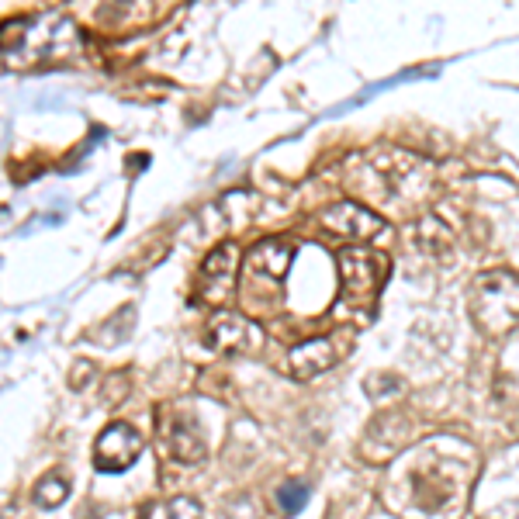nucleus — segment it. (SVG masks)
<instances>
[{
    "instance_id": "nucleus-10",
    "label": "nucleus",
    "mask_w": 519,
    "mask_h": 519,
    "mask_svg": "<svg viewBox=\"0 0 519 519\" xmlns=\"http://www.w3.org/2000/svg\"><path fill=\"white\" fill-rule=\"evenodd\" d=\"M343 357V350H336L333 336H312V340L298 343L288 353V371L298 381H312L319 374H326L329 367H336V360Z\"/></svg>"
},
{
    "instance_id": "nucleus-2",
    "label": "nucleus",
    "mask_w": 519,
    "mask_h": 519,
    "mask_svg": "<svg viewBox=\"0 0 519 519\" xmlns=\"http://www.w3.org/2000/svg\"><path fill=\"white\" fill-rule=\"evenodd\" d=\"M471 319L485 336H509L519 326V277L513 270H485L468 291Z\"/></svg>"
},
{
    "instance_id": "nucleus-7",
    "label": "nucleus",
    "mask_w": 519,
    "mask_h": 519,
    "mask_svg": "<svg viewBox=\"0 0 519 519\" xmlns=\"http://www.w3.org/2000/svg\"><path fill=\"white\" fill-rule=\"evenodd\" d=\"M142 454V436L129 423H111L94 443V468L104 475H122Z\"/></svg>"
},
{
    "instance_id": "nucleus-1",
    "label": "nucleus",
    "mask_w": 519,
    "mask_h": 519,
    "mask_svg": "<svg viewBox=\"0 0 519 519\" xmlns=\"http://www.w3.org/2000/svg\"><path fill=\"white\" fill-rule=\"evenodd\" d=\"M291 260H295V246L288 239H263L243 257L239 270V302L243 308H270L281 302L284 274H288Z\"/></svg>"
},
{
    "instance_id": "nucleus-9",
    "label": "nucleus",
    "mask_w": 519,
    "mask_h": 519,
    "mask_svg": "<svg viewBox=\"0 0 519 519\" xmlns=\"http://www.w3.org/2000/svg\"><path fill=\"white\" fill-rule=\"evenodd\" d=\"M381 215H374L371 208H364L360 201H340V205L322 212V229L333 232L340 239H353V243H367L381 232Z\"/></svg>"
},
{
    "instance_id": "nucleus-5",
    "label": "nucleus",
    "mask_w": 519,
    "mask_h": 519,
    "mask_svg": "<svg viewBox=\"0 0 519 519\" xmlns=\"http://www.w3.org/2000/svg\"><path fill=\"white\" fill-rule=\"evenodd\" d=\"M260 326L246 312H215L208 322L205 343L222 357H250L260 346Z\"/></svg>"
},
{
    "instance_id": "nucleus-4",
    "label": "nucleus",
    "mask_w": 519,
    "mask_h": 519,
    "mask_svg": "<svg viewBox=\"0 0 519 519\" xmlns=\"http://www.w3.org/2000/svg\"><path fill=\"white\" fill-rule=\"evenodd\" d=\"M239 270H243V253H239V246L236 243L215 246L198 270L194 298H198L201 305L222 308L239 291Z\"/></svg>"
},
{
    "instance_id": "nucleus-3",
    "label": "nucleus",
    "mask_w": 519,
    "mask_h": 519,
    "mask_svg": "<svg viewBox=\"0 0 519 519\" xmlns=\"http://www.w3.org/2000/svg\"><path fill=\"white\" fill-rule=\"evenodd\" d=\"M336 267H340V298H336V308L340 312L371 315L388 281V257L367 250V246H346V250L336 253Z\"/></svg>"
},
{
    "instance_id": "nucleus-13",
    "label": "nucleus",
    "mask_w": 519,
    "mask_h": 519,
    "mask_svg": "<svg viewBox=\"0 0 519 519\" xmlns=\"http://www.w3.org/2000/svg\"><path fill=\"white\" fill-rule=\"evenodd\" d=\"M66 495H70V481L63 475H45L39 485H35V506L56 509L66 502Z\"/></svg>"
},
{
    "instance_id": "nucleus-6",
    "label": "nucleus",
    "mask_w": 519,
    "mask_h": 519,
    "mask_svg": "<svg viewBox=\"0 0 519 519\" xmlns=\"http://www.w3.org/2000/svg\"><path fill=\"white\" fill-rule=\"evenodd\" d=\"M412 440V419L402 412H385L367 426L364 440H360V457L371 464H388L391 457H398Z\"/></svg>"
},
{
    "instance_id": "nucleus-12",
    "label": "nucleus",
    "mask_w": 519,
    "mask_h": 519,
    "mask_svg": "<svg viewBox=\"0 0 519 519\" xmlns=\"http://www.w3.org/2000/svg\"><path fill=\"white\" fill-rule=\"evenodd\" d=\"M308 495H312V485H308V481L288 478V481H281V485H277L274 502H277V509H281L284 516H295V513H302V509H305Z\"/></svg>"
},
{
    "instance_id": "nucleus-15",
    "label": "nucleus",
    "mask_w": 519,
    "mask_h": 519,
    "mask_svg": "<svg viewBox=\"0 0 519 519\" xmlns=\"http://www.w3.org/2000/svg\"><path fill=\"white\" fill-rule=\"evenodd\" d=\"M488 519H519V502H509L506 509H499V513L488 516Z\"/></svg>"
},
{
    "instance_id": "nucleus-8",
    "label": "nucleus",
    "mask_w": 519,
    "mask_h": 519,
    "mask_svg": "<svg viewBox=\"0 0 519 519\" xmlns=\"http://www.w3.org/2000/svg\"><path fill=\"white\" fill-rule=\"evenodd\" d=\"M156 436H160L163 454L173 457V461H180V464H201V461H205V454H208L205 436H201L198 423H194V416H167V419H160V426H156Z\"/></svg>"
},
{
    "instance_id": "nucleus-11",
    "label": "nucleus",
    "mask_w": 519,
    "mask_h": 519,
    "mask_svg": "<svg viewBox=\"0 0 519 519\" xmlns=\"http://www.w3.org/2000/svg\"><path fill=\"white\" fill-rule=\"evenodd\" d=\"M416 243H419V250H423V253H430V257H440V260H447L450 250H454V236H450V229L436 215L419 218Z\"/></svg>"
},
{
    "instance_id": "nucleus-14",
    "label": "nucleus",
    "mask_w": 519,
    "mask_h": 519,
    "mask_svg": "<svg viewBox=\"0 0 519 519\" xmlns=\"http://www.w3.org/2000/svg\"><path fill=\"white\" fill-rule=\"evenodd\" d=\"M149 519H201V502L180 495V499H170L163 502V506H156Z\"/></svg>"
}]
</instances>
